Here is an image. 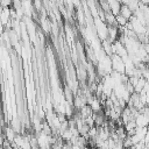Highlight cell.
<instances>
[{
	"label": "cell",
	"mask_w": 149,
	"mask_h": 149,
	"mask_svg": "<svg viewBox=\"0 0 149 149\" xmlns=\"http://www.w3.org/2000/svg\"><path fill=\"white\" fill-rule=\"evenodd\" d=\"M135 122L137 127H148L149 125V118H147L144 114L139 113L137 116L135 118Z\"/></svg>",
	"instance_id": "obj_1"
},
{
	"label": "cell",
	"mask_w": 149,
	"mask_h": 149,
	"mask_svg": "<svg viewBox=\"0 0 149 149\" xmlns=\"http://www.w3.org/2000/svg\"><path fill=\"white\" fill-rule=\"evenodd\" d=\"M3 134H5V137L9 142H13L14 141V137H15V135L17 133L14 130V128L12 126H6V127H3Z\"/></svg>",
	"instance_id": "obj_2"
},
{
	"label": "cell",
	"mask_w": 149,
	"mask_h": 149,
	"mask_svg": "<svg viewBox=\"0 0 149 149\" xmlns=\"http://www.w3.org/2000/svg\"><path fill=\"white\" fill-rule=\"evenodd\" d=\"M120 14L122 16H125L126 19H130L133 16V10L129 8V6L127 3H121V7H120Z\"/></svg>",
	"instance_id": "obj_3"
},
{
	"label": "cell",
	"mask_w": 149,
	"mask_h": 149,
	"mask_svg": "<svg viewBox=\"0 0 149 149\" xmlns=\"http://www.w3.org/2000/svg\"><path fill=\"white\" fill-rule=\"evenodd\" d=\"M115 21H116L118 27H119V26H127V24H128V22H129V20H128V19H126L125 16H122L120 13H119L118 15H115Z\"/></svg>",
	"instance_id": "obj_4"
}]
</instances>
